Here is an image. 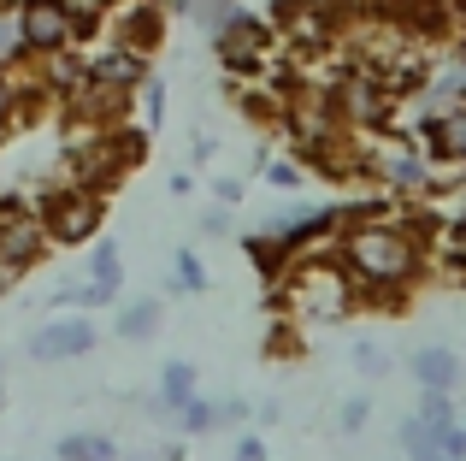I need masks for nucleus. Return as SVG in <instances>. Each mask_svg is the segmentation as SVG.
<instances>
[{
    "mask_svg": "<svg viewBox=\"0 0 466 461\" xmlns=\"http://www.w3.org/2000/svg\"><path fill=\"white\" fill-rule=\"evenodd\" d=\"M449 12H455V18L466 24V0H449Z\"/></svg>",
    "mask_w": 466,
    "mask_h": 461,
    "instance_id": "32",
    "label": "nucleus"
},
{
    "mask_svg": "<svg viewBox=\"0 0 466 461\" xmlns=\"http://www.w3.org/2000/svg\"><path fill=\"white\" fill-rule=\"evenodd\" d=\"M254 420H260V426H278V420H284V408H278V403H260V408H254Z\"/></svg>",
    "mask_w": 466,
    "mask_h": 461,
    "instance_id": "31",
    "label": "nucleus"
},
{
    "mask_svg": "<svg viewBox=\"0 0 466 461\" xmlns=\"http://www.w3.org/2000/svg\"><path fill=\"white\" fill-rule=\"evenodd\" d=\"M89 77L106 83V89L137 95L154 71H148V54H137V47H106V54H89Z\"/></svg>",
    "mask_w": 466,
    "mask_h": 461,
    "instance_id": "12",
    "label": "nucleus"
},
{
    "mask_svg": "<svg viewBox=\"0 0 466 461\" xmlns=\"http://www.w3.org/2000/svg\"><path fill=\"white\" fill-rule=\"evenodd\" d=\"M461 432H466V420H461Z\"/></svg>",
    "mask_w": 466,
    "mask_h": 461,
    "instance_id": "34",
    "label": "nucleus"
},
{
    "mask_svg": "<svg viewBox=\"0 0 466 461\" xmlns=\"http://www.w3.org/2000/svg\"><path fill=\"white\" fill-rule=\"evenodd\" d=\"M260 178H266V184H278V190H296L308 172H301V166H289V160H260Z\"/></svg>",
    "mask_w": 466,
    "mask_h": 461,
    "instance_id": "23",
    "label": "nucleus"
},
{
    "mask_svg": "<svg viewBox=\"0 0 466 461\" xmlns=\"http://www.w3.org/2000/svg\"><path fill=\"white\" fill-rule=\"evenodd\" d=\"M54 461H125L113 432H66L54 444Z\"/></svg>",
    "mask_w": 466,
    "mask_h": 461,
    "instance_id": "16",
    "label": "nucleus"
},
{
    "mask_svg": "<svg viewBox=\"0 0 466 461\" xmlns=\"http://www.w3.org/2000/svg\"><path fill=\"white\" fill-rule=\"evenodd\" d=\"M230 230V208H213V213H201V237H225Z\"/></svg>",
    "mask_w": 466,
    "mask_h": 461,
    "instance_id": "29",
    "label": "nucleus"
},
{
    "mask_svg": "<svg viewBox=\"0 0 466 461\" xmlns=\"http://www.w3.org/2000/svg\"><path fill=\"white\" fill-rule=\"evenodd\" d=\"M349 361H354V373H366V379H384V373H390V355L378 343H366V337L349 349Z\"/></svg>",
    "mask_w": 466,
    "mask_h": 461,
    "instance_id": "21",
    "label": "nucleus"
},
{
    "mask_svg": "<svg viewBox=\"0 0 466 461\" xmlns=\"http://www.w3.org/2000/svg\"><path fill=\"white\" fill-rule=\"evenodd\" d=\"M177 438H207V432L218 426V403H207V396H195V403H183L177 415Z\"/></svg>",
    "mask_w": 466,
    "mask_h": 461,
    "instance_id": "18",
    "label": "nucleus"
},
{
    "mask_svg": "<svg viewBox=\"0 0 466 461\" xmlns=\"http://www.w3.org/2000/svg\"><path fill=\"white\" fill-rule=\"evenodd\" d=\"M166 290H177V296H201V290H207V266H201V254H195V249H177Z\"/></svg>",
    "mask_w": 466,
    "mask_h": 461,
    "instance_id": "17",
    "label": "nucleus"
},
{
    "mask_svg": "<svg viewBox=\"0 0 466 461\" xmlns=\"http://www.w3.org/2000/svg\"><path fill=\"white\" fill-rule=\"evenodd\" d=\"M35 213H42V225H47V242H89L95 230H101V220H106L101 196H95V190H83V184L47 196Z\"/></svg>",
    "mask_w": 466,
    "mask_h": 461,
    "instance_id": "7",
    "label": "nucleus"
},
{
    "mask_svg": "<svg viewBox=\"0 0 466 461\" xmlns=\"http://www.w3.org/2000/svg\"><path fill=\"white\" fill-rule=\"evenodd\" d=\"M159 325H166V302H159V296H137V302H125V308H118V325H113V332L125 337V343H154Z\"/></svg>",
    "mask_w": 466,
    "mask_h": 461,
    "instance_id": "14",
    "label": "nucleus"
},
{
    "mask_svg": "<svg viewBox=\"0 0 466 461\" xmlns=\"http://www.w3.org/2000/svg\"><path fill=\"white\" fill-rule=\"evenodd\" d=\"M230 461H266V444L254 438V432H242V438H237V450H230Z\"/></svg>",
    "mask_w": 466,
    "mask_h": 461,
    "instance_id": "28",
    "label": "nucleus"
},
{
    "mask_svg": "<svg viewBox=\"0 0 466 461\" xmlns=\"http://www.w3.org/2000/svg\"><path fill=\"white\" fill-rule=\"evenodd\" d=\"M137 95H142V125L154 130L159 118H166V83H159V77H148V83H142Z\"/></svg>",
    "mask_w": 466,
    "mask_h": 461,
    "instance_id": "22",
    "label": "nucleus"
},
{
    "mask_svg": "<svg viewBox=\"0 0 466 461\" xmlns=\"http://www.w3.org/2000/svg\"><path fill=\"white\" fill-rule=\"evenodd\" d=\"M213 42H218V59H225L237 77H266V59H272V24L266 18H254V12H225Z\"/></svg>",
    "mask_w": 466,
    "mask_h": 461,
    "instance_id": "6",
    "label": "nucleus"
},
{
    "mask_svg": "<svg viewBox=\"0 0 466 461\" xmlns=\"http://www.w3.org/2000/svg\"><path fill=\"white\" fill-rule=\"evenodd\" d=\"M47 249V225L35 208H18V201H0V266H12V272H30L35 261H42Z\"/></svg>",
    "mask_w": 466,
    "mask_h": 461,
    "instance_id": "9",
    "label": "nucleus"
},
{
    "mask_svg": "<svg viewBox=\"0 0 466 461\" xmlns=\"http://www.w3.org/2000/svg\"><path fill=\"white\" fill-rule=\"evenodd\" d=\"M413 415H420L425 426H455V420H461V408H455V391H420Z\"/></svg>",
    "mask_w": 466,
    "mask_h": 461,
    "instance_id": "19",
    "label": "nucleus"
},
{
    "mask_svg": "<svg viewBox=\"0 0 466 461\" xmlns=\"http://www.w3.org/2000/svg\"><path fill=\"white\" fill-rule=\"evenodd\" d=\"M366 420H372V396H349V403L337 408V432H342V438L366 432Z\"/></svg>",
    "mask_w": 466,
    "mask_h": 461,
    "instance_id": "20",
    "label": "nucleus"
},
{
    "mask_svg": "<svg viewBox=\"0 0 466 461\" xmlns=\"http://www.w3.org/2000/svg\"><path fill=\"white\" fill-rule=\"evenodd\" d=\"M213 196H218V208H237V201L248 196V184H242V178H218V184H213Z\"/></svg>",
    "mask_w": 466,
    "mask_h": 461,
    "instance_id": "27",
    "label": "nucleus"
},
{
    "mask_svg": "<svg viewBox=\"0 0 466 461\" xmlns=\"http://www.w3.org/2000/svg\"><path fill=\"white\" fill-rule=\"evenodd\" d=\"M366 178H378V184L390 190V196H413V190H431V166H425V149L413 137H396V130H384V137H366L360 142Z\"/></svg>",
    "mask_w": 466,
    "mask_h": 461,
    "instance_id": "5",
    "label": "nucleus"
},
{
    "mask_svg": "<svg viewBox=\"0 0 466 461\" xmlns=\"http://www.w3.org/2000/svg\"><path fill=\"white\" fill-rule=\"evenodd\" d=\"M0 373H6V361H0Z\"/></svg>",
    "mask_w": 466,
    "mask_h": 461,
    "instance_id": "33",
    "label": "nucleus"
},
{
    "mask_svg": "<svg viewBox=\"0 0 466 461\" xmlns=\"http://www.w3.org/2000/svg\"><path fill=\"white\" fill-rule=\"evenodd\" d=\"M6 118H18V77L0 66V125H6Z\"/></svg>",
    "mask_w": 466,
    "mask_h": 461,
    "instance_id": "24",
    "label": "nucleus"
},
{
    "mask_svg": "<svg viewBox=\"0 0 466 461\" xmlns=\"http://www.w3.org/2000/svg\"><path fill=\"white\" fill-rule=\"evenodd\" d=\"M325 101H330V113H337V125L354 130V137H384V130L396 125V118H390V113H396V95H390L372 71H354L349 66L325 89Z\"/></svg>",
    "mask_w": 466,
    "mask_h": 461,
    "instance_id": "2",
    "label": "nucleus"
},
{
    "mask_svg": "<svg viewBox=\"0 0 466 461\" xmlns=\"http://www.w3.org/2000/svg\"><path fill=\"white\" fill-rule=\"evenodd\" d=\"M125 290V249L113 237H95L83 254V313L89 308H113Z\"/></svg>",
    "mask_w": 466,
    "mask_h": 461,
    "instance_id": "10",
    "label": "nucleus"
},
{
    "mask_svg": "<svg viewBox=\"0 0 466 461\" xmlns=\"http://www.w3.org/2000/svg\"><path fill=\"white\" fill-rule=\"evenodd\" d=\"M242 420H254V403H242V396H225V403H218V426H242Z\"/></svg>",
    "mask_w": 466,
    "mask_h": 461,
    "instance_id": "25",
    "label": "nucleus"
},
{
    "mask_svg": "<svg viewBox=\"0 0 466 461\" xmlns=\"http://www.w3.org/2000/svg\"><path fill=\"white\" fill-rule=\"evenodd\" d=\"M95 343H101V332H95L89 313H59V320L30 332V361L35 367H59V361H83Z\"/></svg>",
    "mask_w": 466,
    "mask_h": 461,
    "instance_id": "8",
    "label": "nucleus"
},
{
    "mask_svg": "<svg viewBox=\"0 0 466 461\" xmlns=\"http://www.w3.org/2000/svg\"><path fill=\"white\" fill-rule=\"evenodd\" d=\"M408 373H413L420 391H455V384H461V355L449 343H425V349H413Z\"/></svg>",
    "mask_w": 466,
    "mask_h": 461,
    "instance_id": "13",
    "label": "nucleus"
},
{
    "mask_svg": "<svg viewBox=\"0 0 466 461\" xmlns=\"http://www.w3.org/2000/svg\"><path fill=\"white\" fill-rule=\"evenodd\" d=\"M266 355H301V349H296V332H289V325L266 332Z\"/></svg>",
    "mask_w": 466,
    "mask_h": 461,
    "instance_id": "26",
    "label": "nucleus"
},
{
    "mask_svg": "<svg viewBox=\"0 0 466 461\" xmlns=\"http://www.w3.org/2000/svg\"><path fill=\"white\" fill-rule=\"evenodd\" d=\"M12 54H18V24H12V18H0V66H6Z\"/></svg>",
    "mask_w": 466,
    "mask_h": 461,
    "instance_id": "30",
    "label": "nucleus"
},
{
    "mask_svg": "<svg viewBox=\"0 0 466 461\" xmlns=\"http://www.w3.org/2000/svg\"><path fill=\"white\" fill-rule=\"evenodd\" d=\"M354 284H349V272H342V261H337V249H330V261H301V272H296V284L284 290V308L289 313H301V320H342V313L354 308Z\"/></svg>",
    "mask_w": 466,
    "mask_h": 461,
    "instance_id": "3",
    "label": "nucleus"
},
{
    "mask_svg": "<svg viewBox=\"0 0 466 461\" xmlns=\"http://www.w3.org/2000/svg\"><path fill=\"white\" fill-rule=\"evenodd\" d=\"M420 149H431L437 160H449V166H461L466 172V101H449V107H437L431 118L420 125Z\"/></svg>",
    "mask_w": 466,
    "mask_h": 461,
    "instance_id": "11",
    "label": "nucleus"
},
{
    "mask_svg": "<svg viewBox=\"0 0 466 461\" xmlns=\"http://www.w3.org/2000/svg\"><path fill=\"white\" fill-rule=\"evenodd\" d=\"M18 47L35 59L47 54H66V47H77L83 36H95V18H77L71 12V0H18Z\"/></svg>",
    "mask_w": 466,
    "mask_h": 461,
    "instance_id": "4",
    "label": "nucleus"
},
{
    "mask_svg": "<svg viewBox=\"0 0 466 461\" xmlns=\"http://www.w3.org/2000/svg\"><path fill=\"white\" fill-rule=\"evenodd\" d=\"M154 396L166 403V415H177L183 403H195V396H201V373H195V361H166Z\"/></svg>",
    "mask_w": 466,
    "mask_h": 461,
    "instance_id": "15",
    "label": "nucleus"
},
{
    "mask_svg": "<svg viewBox=\"0 0 466 461\" xmlns=\"http://www.w3.org/2000/svg\"><path fill=\"white\" fill-rule=\"evenodd\" d=\"M337 261L354 296H372L378 308H396V296H408L425 272V249L408 220H349L337 237Z\"/></svg>",
    "mask_w": 466,
    "mask_h": 461,
    "instance_id": "1",
    "label": "nucleus"
}]
</instances>
